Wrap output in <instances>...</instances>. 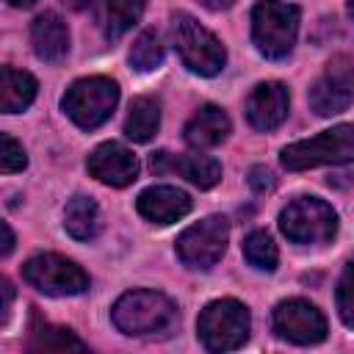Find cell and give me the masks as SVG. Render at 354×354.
<instances>
[{
    "label": "cell",
    "instance_id": "obj_1",
    "mask_svg": "<svg viewBox=\"0 0 354 354\" xmlns=\"http://www.w3.org/2000/svg\"><path fill=\"white\" fill-rule=\"evenodd\" d=\"M111 318L124 335H158L174 326L177 307L158 290H130L116 299Z\"/></svg>",
    "mask_w": 354,
    "mask_h": 354
},
{
    "label": "cell",
    "instance_id": "obj_2",
    "mask_svg": "<svg viewBox=\"0 0 354 354\" xmlns=\"http://www.w3.org/2000/svg\"><path fill=\"white\" fill-rule=\"evenodd\" d=\"M279 160L288 171L351 163L354 160V124H335L313 138L293 141L282 149Z\"/></svg>",
    "mask_w": 354,
    "mask_h": 354
},
{
    "label": "cell",
    "instance_id": "obj_3",
    "mask_svg": "<svg viewBox=\"0 0 354 354\" xmlns=\"http://www.w3.org/2000/svg\"><path fill=\"white\" fill-rule=\"evenodd\" d=\"M171 39H174V47H177L183 64L191 72H196L202 77H213L224 69V61H227L224 44L205 25H199L191 14L177 11L171 17Z\"/></svg>",
    "mask_w": 354,
    "mask_h": 354
},
{
    "label": "cell",
    "instance_id": "obj_4",
    "mask_svg": "<svg viewBox=\"0 0 354 354\" xmlns=\"http://www.w3.org/2000/svg\"><path fill=\"white\" fill-rule=\"evenodd\" d=\"M249 310L246 304L235 299H216L210 301L196 321L199 340L207 351H235L246 343L249 337Z\"/></svg>",
    "mask_w": 354,
    "mask_h": 354
},
{
    "label": "cell",
    "instance_id": "obj_5",
    "mask_svg": "<svg viewBox=\"0 0 354 354\" xmlns=\"http://www.w3.org/2000/svg\"><path fill=\"white\" fill-rule=\"evenodd\" d=\"M299 33V8L279 0H260L252 8V39L266 58H285Z\"/></svg>",
    "mask_w": 354,
    "mask_h": 354
},
{
    "label": "cell",
    "instance_id": "obj_6",
    "mask_svg": "<svg viewBox=\"0 0 354 354\" xmlns=\"http://www.w3.org/2000/svg\"><path fill=\"white\" fill-rule=\"evenodd\" d=\"M116 102H119V86L111 77H100V75L75 80L61 100L66 116L80 130H94L102 122H108Z\"/></svg>",
    "mask_w": 354,
    "mask_h": 354
},
{
    "label": "cell",
    "instance_id": "obj_7",
    "mask_svg": "<svg viewBox=\"0 0 354 354\" xmlns=\"http://www.w3.org/2000/svg\"><path fill=\"white\" fill-rule=\"evenodd\" d=\"M279 230L288 241L299 246H318L335 238L337 232V213L332 205L315 196H299L279 213Z\"/></svg>",
    "mask_w": 354,
    "mask_h": 354
},
{
    "label": "cell",
    "instance_id": "obj_8",
    "mask_svg": "<svg viewBox=\"0 0 354 354\" xmlns=\"http://www.w3.org/2000/svg\"><path fill=\"white\" fill-rule=\"evenodd\" d=\"M227 238H230V221L224 216H207L180 232L177 257L183 260V266L194 271H207L221 260L227 249Z\"/></svg>",
    "mask_w": 354,
    "mask_h": 354
},
{
    "label": "cell",
    "instance_id": "obj_9",
    "mask_svg": "<svg viewBox=\"0 0 354 354\" xmlns=\"http://www.w3.org/2000/svg\"><path fill=\"white\" fill-rule=\"evenodd\" d=\"M22 277L47 296H77L88 288L86 271L61 254H36L22 266Z\"/></svg>",
    "mask_w": 354,
    "mask_h": 354
},
{
    "label": "cell",
    "instance_id": "obj_10",
    "mask_svg": "<svg viewBox=\"0 0 354 354\" xmlns=\"http://www.w3.org/2000/svg\"><path fill=\"white\" fill-rule=\"evenodd\" d=\"M354 102V61L348 55H335L310 88V108L318 116L343 113Z\"/></svg>",
    "mask_w": 354,
    "mask_h": 354
},
{
    "label": "cell",
    "instance_id": "obj_11",
    "mask_svg": "<svg viewBox=\"0 0 354 354\" xmlns=\"http://www.w3.org/2000/svg\"><path fill=\"white\" fill-rule=\"evenodd\" d=\"M271 326L282 340L299 343V346H313L326 337V318L321 310L304 299H288L274 307Z\"/></svg>",
    "mask_w": 354,
    "mask_h": 354
},
{
    "label": "cell",
    "instance_id": "obj_12",
    "mask_svg": "<svg viewBox=\"0 0 354 354\" xmlns=\"http://www.w3.org/2000/svg\"><path fill=\"white\" fill-rule=\"evenodd\" d=\"M86 166H88L91 177H97L100 183H105L111 188H124V185H130L138 177V160H136V155L127 147L116 144V141L100 144L88 155V163Z\"/></svg>",
    "mask_w": 354,
    "mask_h": 354
},
{
    "label": "cell",
    "instance_id": "obj_13",
    "mask_svg": "<svg viewBox=\"0 0 354 354\" xmlns=\"http://www.w3.org/2000/svg\"><path fill=\"white\" fill-rule=\"evenodd\" d=\"M149 169L155 174H163V171H174L180 177H185L188 183H194L196 188H213L218 185L221 180V163L210 155H169V152H155L152 160H149Z\"/></svg>",
    "mask_w": 354,
    "mask_h": 354
},
{
    "label": "cell",
    "instance_id": "obj_14",
    "mask_svg": "<svg viewBox=\"0 0 354 354\" xmlns=\"http://www.w3.org/2000/svg\"><path fill=\"white\" fill-rule=\"evenodd\" d=\"M290 108L288 100V88L277 80H266L260 86H254V91L246 100V119L252 127L257 130H274L285 122Z\"/></svg>",
    "mask_w": 354,
    "mask_h": 354
},
{
    "label": "cell",
    "instance_id": "obj_15",
    "mask_svg": "<svg viewBox=\"0 0 354 354\" xmlns=\"http://www.w3.org/2000/svg\"><path fill=\"white\" fill-rule=\"evenodd\" d=\"M136 207L152 224H171L191 210V196L174 185H152L138 194Z\"/></svg>",
    "mask_w": 354,
    "mask_h": 354
},
{
    "label": "cell",
    "instance_id": "obj_16",
    "mask_svg": "<svg viewBox=\"0 0 354 354\" xmlns=\"http://www.w3.org/2000/svg\"><path fill=\"white\" fill-rule=\"evenodd\" d=\"M30 44H33V53L47 61V64H58L66 53H69V30H66V22L53 14V11H44L33 19L30 25Z\"/></svg>",
    "mask_w": 354,
    "mask_h": 354
},
{
    "label": "cell",
    "instance_id": "obj_17",
    "mask_svg": "<svg viewBox=\"0 0 354 354\" xmlns=\"http://www.w3.org/2000/svg\"><path fill=\"white\" fill-rule=\"evenodd\" d=\"M230 136V116L218 105H202L185 124V141L194 149H213Z\"/></svg>",
    "mask_w": 354,
    "mask_h": 354
},
{
    "label": "cell",
    "instance_id": "obj_18",
    "mask_svg": "<svg viewBox=\"0 0 354 354\" xmlns=\"http://www.w3.org/2000/svg\"><path fill=\"white\" fill-rule=\"evenodd\" d=\"M36 77L30 72L3 66L0 72V111L3 113H19L36 100Z\"/></svg>",
    "mask_w": 354,
    "mask_h": 354
},
{
    "label": "cell",
    "instance_id": "obj_19",
    "mask_svg": "<svg viewBox=\"0 0 354 354\" xmlns=\"http://www.w3.org/2000/svg\"><path fill=\"white\" fill-rule=\"evenodd\" d=\"M64 230L75 241H91L100 232V207L88 196H72L64 207Z\"/></svg>",
    "mask_w": 354,
    "mask_h": 354
},
{
    "label": "cell",
    "instance_id": "obj_20",
    "mask_svg": "<svg viewBox=\"0 0 354 354\" xmlns=\"http://www.w3.org/2000/svg\"><path fill=\"white\" fill-rule=\"evenodd\" d=\"M160 127V105L152 97H136L127 108V119H124V136L130 141L147 144Z\"/></svg>",
    "mask_w": 354,
    "mask_h": 354
},
{
    "label": "cell",
    "instance_id": "obj_21",
    "mask_svg": "<svg viewBox=\"0 0 354 354\" xmlns=\"http://www.w3.org/2000/svg\"><path fill=\"white\" fill-rule=\"evenodd\" d=\"M28 351H86L83 340L72 335V329L53 324H33L28 337Z\"/></svg>",
    "mask_w": 354,
    "mask_h": 354
},
{
    "label": "cell",
    "instance_id": "obj_22",
    "mask_svg": "<svg viewBox=\"0 0 354 354\" xmlns=\"http://www.w3.org/2000/svg\"><path fill=\"white\" fill-rule=\"evenodd\" d=\"M147 0H108L105 14H102V30L108 39L124 36L144 14Z\"/></svg>",
    "mask_w": 354,
    "mask_h": 354
},
{
    "label": "cell",
    "instance_id": "obj_23",
    "mask_svg": "<svg viewBox=\"0 0 354 354\" xmlns=\"http://www.w3.org/2000/svg\"><path fill=\"white\" fill-rule=\"evenodd\" d=\"M163 64V41L155 30H141L130 47V66L136 72H152Z\"/></svg>",
    "mask_w": 354,
    "mask_h": 354
},
{
    "label": "cell",
    "instance_id": "obj_24",
    "mask_svg": "<svg viewBox=\"0 0 354 354\" xmlns=\"http://www.w3.org/2000/svg\"><path fill=\"white\" fill-rule=\"evenodd\" d=\"M243 257L254 268H260V271H274L277 268V260H279V252H277L274 238L266 230H254L243 241Z\"/></svg>",
    "mask_w": 354,
    "mask_h": 354
},
{
    "label": "cell",
    "instance_id": "obj_25",
    "mask_svg": "<svg viewBox=\"0 0 354 354\" xmlns=\"http://www.w3.org/2000/svg\"><path fill=\"white\" fill-rule=\"evenodd\" d=\"M335 301H337V315L346 326L354 329V263H348L337 279V290H335Z\"/></svg>",
    "mask_w": 354,
    "mask_h": 354
},
{
    "label": "cell",
    "instance_id": "obj_26",
    "mask_svg": "<svg viewBox=\"0 0 354 354\" xmlns=\"http://www.w3.org/2000/svg\"><path fill=\"white\" fill-rule=\"evenodd\" d=\"M25 166H28V158H25L22 144H17L8 133H3L0 136V169L11 174V171H22Z\"/></svg>",
    "mask_w": 354,
    "mask_h": 354
},
{
    "label": "cell",
    "instance_id": "obj_27",
    "mask_svg": "<svg viewBox=\"0 0 354 354\" xmlns=\"http://www.w3.org/2000/svg\"><path fill=\"white\" fill-rule=\"evenodd\" d=\"M249 185H252L254 194H268V191H274L277 180H274V174H271L266 166H252V171H249Z\"/></svg>",
    "mask_w": 354,
    "mask_h": 354
},
{
    "label": "cell",
    "instance_id": "obj_28",
    "mask_svg": "<svg viewBox=\"0 0 354 354\" xmlns=\"http://www.w3.org/2000/svg\"><path fill=\"white\" fill-rule=\"evenodd\" d=\"M0 293H3V307H0V324H6L8 321V313H11V299H14V288H11V282L3 277L0 279Z\"/></svg>",
    "mask_w": 354,
    "mask_h": 354
},
{
    "label": "cell",
    "instance_id": "obj_29",
    "mask_svg": "<svg viewBox=\"0 0 354 354\" xmlns=\"http://www.w3.org/2000/svg\"><path fill=\"white\" fill-rule=\"evenodd\" d=\"M0 230H3V249H0V254H3V257H8V254H11V249H14V232H11V227H8L6 221H3V227H0Z\"/></svg>",
    "mask_w": 354,
    "mask_h": 354
},
{
    "label": "cell",
    "instance_id": "obj_30",
    "mask_svg": "<svg viewBox=\"0 0 354 354\" xmlns=\"http://www.w3.org/2000/svg\"><path fill=\"white\" fill-rule=\"evenodd\" d=\"M205 8H210V11H224V8H230V6H235V0H199Z\"/></svg>",
    "mask_w": 354,
    "mask_h": 354
},
{
    "label": "cell",
    "instance_id": "obj_31",
    "mask_svg": "<svg viewBox=\"0 0 354 354\" xmlns=\"http://www.w3.org/2000/svg\"><path fill=\"white\" fill-rule=\"evenodd\" d=\"M97 0H64V6H69V8H75V11H83V8H91Z\"/></svg>",
    "mask_w": 354,
    "mask_h": 354
},
{
    "label": "cell",
    "instance_id": "obj_32",
    "mask_svg": "<svg viewBox=\"0 0 354 354\" xmlns=\"http://www.w3.org/2000/svg\"><path fill=\"white\" fill-rule=\"evenodd\" d=\"M8 3H11V6H17V8H30L36 0H8Z\"/></svg>",
    "mask_w": 354,
    "mask_h": 354
},
{
    "label": "cell",
    "instance_id": "obj_33",
    "mask_svg": "<svg viewBox=\"0 0 354 354\" xmlns=\"http://www.w3.org/2000/svg\"><path fill=\"white\" fill-rule=\"evenodd\" d=\"M348 14L354 17V0H348Z\"/></svg>",
    "mask_w": 354,
    "mask_h": 354
}]
</instances>
